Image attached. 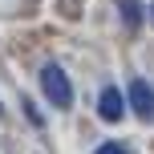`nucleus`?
<instances>
[{"instance_id": "obj_1", "label": "nucleus", "mask_w": 154, "mask_h": 154, "mask_svg": "<svg viewBox=\"0 0 154 154\" xmlns=\"http://www.w3.org/2000/svg\"><path fill=\"white\" fill-rule=\"evenodd\" d=\"M41 89H45V97H49L53 109H69L73 106V85H69V77H65L61 65L49 61L45 69H41Z\"/></svg>"}, {"instance_id": "obj_2", "label": "nucleus", "mask_w": 154, "mask_h": 154, "mask_svg": "<svg viewBox=\"0 0 154 154\" xmlns=\"http://www.w3.org/2000/svg\"><path fill=\"white\" fill-rule=\"evenodd\" d=\"M130 106L142 122H154V85H146V77L130 81Z\"/></svg>"}, {"instance_id": "obj_3", "label": "nucleus", "mask_w": 154, "mask_h": 154, "mask_svg": "<svg viewBox=\"0 0 154 154\" xmlns=\"http://www.w3.org/2000/svg\"><path fill=\"white\" fill-rule=\"evenodd\" d=\"M97 114L106 118V122H122V114H126V97L118 93V85H106V89H101V97H97Z\"/></svg>"}, {"instance_id": "obj_4", "label": "nucleus", "mask_w": 154, "mask_h": 154, "mask_svg": "<svg viewBox=\"0 0 154 154\" xmlns=\"http://www.w3.org/2000/svg\"><path fill=\"white\" fill-rule=\"evenodd\" d=\"M122 8H126V24H138V4L134 0H122Z\"/></svg>"}, {"instance_id": "obj_5", "label": "nucleus", "mask_w": 154, "mask_h": 154, "mask_svg": "<svg viewBox=\"0 0 154 154\" xmlns=\"http://www.w3.org/2000/svg\"><path fill=\"white\" fill-rule=\"evenodd\" d=\"M97 154H126V150H122V146H114V142H106V146H101Z\"/></svg>"}, {"instance_id": "obj_6", "label": "nucleus", "mask_w": 154, "mask_h": 154, "mask_svg": "<svg viewBox=\"0 0 154 154\" xmlns=\"http://www.w3.org/2000/svg\"><path fill=\"white\" fill-rule=\"evenodd\" d=\"M150 20H154V4H150Z\"/></svg>"}, {"instance_id": "obj_7", "label": "nucleus", "mask_w": 154, "mask_h": 154, "mask_svg": "<svg viewBox=\"0 0 154 154\" xmlns=\"http://www.w3.org/2000/svg\"><path fill=\"white\" fill-rule=\"evenodd\" d=\"M0 118H4V109H0Z\"/></svg>"}]
</instances>
